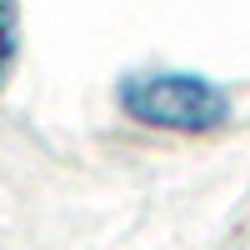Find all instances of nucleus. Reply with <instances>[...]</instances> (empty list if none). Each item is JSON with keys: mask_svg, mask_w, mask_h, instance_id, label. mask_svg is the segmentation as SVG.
<instances>
[{"mask_svg": "<svg viewBox=\"0 0 250 250\" xmlns=\"http://www.w3.org/2000/svg\"><path fill=\"white\" fill-rule=\"evenodd\" d=\"M120 115L165 135H210L230 125L235 100L200 70H135L115 85Z\"/></svg>", "mask_w": 250, "mask_h": 250, "instance_id": "obj_1", "label": "nucleus"}, {"mask_svg": "<svg viewBox=\"0 0 250 250\" xmlns=\"http://www.w3.org/2000/svg\"><path fill=\"white\" fill-rule=\"evenodd\" d=\"M20 55V0H0V85L10 80Z\"/></svg>", "mask_w": 250, "mask_h": 250, "instance_id": "obj_2", "label": "nucleus"}]
</instances>
